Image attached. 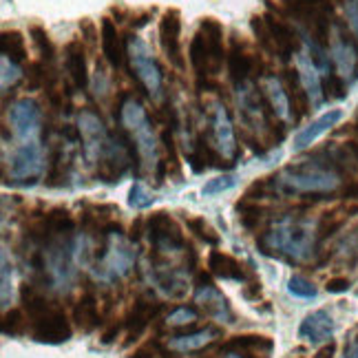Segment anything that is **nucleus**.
I'll use <instances>...</instances> for the list:
<instances>
[{
	"mask_svg": "<svg viewBox=\"0 0 358 358\" xmlns=\"http://www.w3.org/2000/svg\"><path fill=\"white\" fill-rule=\"evenodd\" d=\"M228 358H241L239 354H228Z\"/></svg>",
	"mask_w": 358,
	"mask_h": 358,
	"instance_id": "obj_57",
	"label": "nucleus"
},
{
	"mask_svg": "<svg viewBox=\"0 0 358 358\" xmlns=\"http://www.w3.org/2000/svg\"><path fill=\"white\" fill-rule=\"evenodd\" d=\"M182 16H179L177 9L164 11V16L159 18V45L166 60L177 69V71H184L186 60L182 53Z\"/></svg>",
	"mask_w": 358,
	"mask_h": 358,
	"instance_id": "obj_8",
	"label": "nucleus"
},
{
	"mask_svg": "<svg viewBox=\"0 0 358 358\" xmlns=\"http://www.w3.org/2000/svg\"><path fill=\"white\" fill-rule=\"evenodd\" d=\"M341 197L348 201H358V182H348L341 190Z\"/></svg>",
	"mask_w": 358,
	"mask_h": 358,
	"instance_id": "obj_51",
	"label": "nucleus"
},
{
	"mask_svg": "<svg viewBox=\"0 0 358 358\" xmlns=\"http://www.w3.org/2000/svg\"><path fill=\"white\" fill-rule=\"evenodd\" d=\"M345 219H348V210L323 213V217L319 219V224H316V243H323L329 237H334L336 232L343 228V224H345Z\"/></svg>",
	"mask_w": 358,
	"mask_h": 358,
	"instance_id": "obj_33",
	"label": "nucleus"
},
{
	"mask_svg": "<svg viewBox=\"0 0 358 358\" xmlns=\"http://www.w3.org/2000/svg\"><path fill=\"white\" fill-rule=\"evenodd\" d=\"M343 117V111H338V108H332V111H327L325 115H321L319 120H314L312 124H308L306 129H301L294 137V150H303V148H308L312 142H316L319 137L329 131L332 127H336L338 120Z\"/></svg>",
	"mask_w": 358,
	"mask_h": 358,
	"instance_id": "obj_21",
	"label": "nucleus"
},
{
	"mask_svg": "<svg viewBox=\"0 0 358 358\" xmlns=\"http://www.w3.org/2000/svg\"><path fill=\"white\" fill-rule=\"evenodd\" d=\"M80 133H82V137H85V146H87L89 157H98L100 150L106 144L104 129H102V122L98 120V115L82 113L80 115Z\"/></svg>",
	"mask_w": 358,
	"mask_h": 358,
	"instance_id": "obj_26",
	"label": "nucleus"
},
{
	"mask_svg": "<svg viewBox=\"0 0 358 358\" xmlns=\"http://www.w3.org/2000/svg\"><path fill=\"white\" fill-rule=\"evenodd\" d=\"M299 76H301V82L303 87L308 89L310 98H312V106H316L321 102V93H323V80L319 78V73H316V64L306 58V56H299Z\"/></svg>",
	"mask_w": 358,
	"mask_h": 358,
	"instance_id": "obj_28",
	"label": "nucleus"
},
{
	"mask_svg": "<svg viewBox=\"0 0 358 358\" xmlns=\"http://www.w3.org/2000/svg\"><path fill=\"white\" fill-rule=\"evenodd\" d=\"M184 222H186V226H188V230L192 232L195 237H199L201 241H206V243H210V245H217L219 243V235L215 232V228L206 222L203 217H184Z\"/></svg>",
	"mask_w": 358,
	"mask_h": 358,
	"instance_id": "obj_39",
	"label": "nucleus"
},
{
	"mask_svg": "<svg viewBox=\"0 0 358 358\" xmlns=\"http://www.w3.org/2000/svg\"><path fill=\"white\" fill-rule=\"evenodd\" d=\"M299 336L306 338L312 345H321V343H327L334 336V319L327 310H316L312 314H308L303 319L301 327H299Z\"/></svg>",
	"mask_w": 358,
	"mask_h": 358,
	"instance_id": "obj_17",
	"label": "nucleus"
},
{
	"mask_svg": "<svg viewBox=\"0 0 358 358\" xmlns=\"http://www.w3.org/2000/svg\"><path fill=\"white\" fill-rule=\"evenodd\" d=\"M287 290L294 296H301V299H314L316 296V285L312 281H308L306 277H292L290 283H287Z\"/></svg>",
	"mask_w": 358,
	"mask_h": 358,
	"instance_id": "obj_42",
	"label": "nucleus"
},
{
	"mask_svg": "<svg viewBox=\"0 0 358 358\" xmlns=\"http://www.w3.org/2000/svg\"><path fill=\"white\" fill-rule=\"evenodd\" d=\"M120 120L122 124L127 127V131L133 135V140L137 144V153L144 155L148 159V164H153L150 159H155V135L148 127V120L146 113L140 102L129 100L122 104V111H120Z\"/></svg>",
	"mask_w": 358,
	"mask_h": 358,
	"instance_id": "obj_5",
	"label": "nucleus"
},
{
	"mask_svg": "<svg viewBox=\"0 0 358 358\" xmlns=\"http://www.w3.org/2000/svg\"><path fill=\"white\" fill-rule=\"evenodd\" d=\"M188 164L195 173H203L206 169L219 166V157L215 155L210 144H206L203 137H199V140L195 142V146H192V153L188 155Z\"/></svg>",
	"mask_w": 358,
	"mask_h": 358,
	"instance_id": "obj_31",
	"label": "nucleus"
},
{
	"mask_svg": "<svg viewBox=\"0 0 358 358\" xmlns=\"http://www.w3.org/2000/svg\"><path fill=\"white\" fill-rule=\"evenodd\" d=\"M281 5L306 27L316 45L325 47L329 43V18L334 16L332 0H281Z\"/></svg>",
	"mask_w": 358,
	"mask_h": 358,
	"instance_id": "obj_2",
	"label": "nucleus"
},
{
	"mask_svg": "<svg viewBox=\"0 0 358 358\" xmlns=\"http://www.w3.org/2000/svg\"><path fill=\"white\" fill-rule=\"evenodd\" d=\"M40 169H43V150L38 142H22L20 148L11 155V175L20 184L34 186Z\"/></svg>",
	"mask_w": 358,
	"mask_h": 358,
	"instance_id": "obj_11",
	"label": "nucleus"
},
{
	"mask_svg": "<svg viewBox=\"0 0 358 358\" xmlns=\"http://www.w3.org/2000/svg\"><path fill=\"white\" fill-rule=\"evenodd\" d=\"M20 69H18V64L16 62H11L9 58H5L3 56V93L7 95V91H9V82L11 85H16V82L20 80Z\"/></svg>",
	"mask_w": 358,
	"mask_h": 358,
	"instance_id": "obj_45",
	"label": "nucleus"
},
{
	"mask_svg": "<svg viewBox=\"0 0 358 358\" xmlns=\"http://www.w3.org/2000/svg\"><path fill=\"white\" fill-rule=\"evenodd\" d=\"M226 64H228V73L232 78L235 85H245L248 78H250L257 66L264 69L261 64V56L257 58V53H250L243 43H239V38H230V45H228V53H226Z\"/></svg>",
	"mask_w": 358,
	"mask_h": 358,
	"instance_id": "obj_12",
	"label": "nucleus"
},
{
	"mask_svg": "<svg viewBox=\"0 0 358 358\" xmlns=\"http://www.w3.org/2000/svg\"><path fill=\"white\" fill-rule=\"evenodd\" d=\"M0 49H3V56L9 58L11 62H24L27 60V45H24V36L16 29L11 31H3V38H0Z\"/></svg>",
	"mask_w": 358,
	"mask_h": 358,
	"instance_id": "obj_32",
	"label": "nucleus"
},
{
	"mask_svg": "<svg viewBox=\"0 0 358 358\" xmlns=\"http://www.w3.org/2000/svg\"><path fill=\"white\" fill-rule=\"evenodd\" d=\"M29 325H31L34 341L47 343V345H58V343L69 341L73 334L71 323H69L64 310L58 306H51L45 314H40L38 319L29 321Z\"/></svg>",
	"mask_w": 358,
	"mask_h": 358,
	"instance_id": "obj_6",
	"label": "nucleus"
},
{
	"mask_svg": "<svg viewBox=\"0 0 358 358\" xmlns=\"http://www.w3.org/2000/svg\"><path fill=\"white\" fill-rule=\"evenodd\" d=\"M100 45H102V53L108 60V64L113 69H122L127 51H124V43L117 31V24L111 18H102L100 22Z\"/></svg>",
	"mask_w": 358,
	"mask_h": 358,
	"instance_id": "obj_20",
	"label": "nucleus"
},
{
	"mask_svg": "<svg viewBox=\"0 0 358 358\" xmlns=\"http://www.w3.org/2000/svg\"><path fill=\"white\" fill-rule=\"evenodd\" d=\"M350 287H352V283H350L348 277H334V279H329L325 283V290L329 294H343V292H348Z\"/></svg>",
	"mask_w": 358,
	"mask_h": 358,
	"instance_id": "obj_49",
	"label": "nucleus"
},
{
	"mask_svg": "<svg viewBox=\"0 0 358 358\" xmlns=\"http://www.w3.org/2000/svg\"><path fill=\"white\" fill-rule=\"evenodd\" d=\"M334 356V345H332V343H329V345H325L319 354H316L314 358H332Z\"/></svg>",
	"mask_w": 358,
	"mask_h": 358,
	"instance_id": "obj_55",
	"label": "nucleus"
},
{
	"mask_svg": "<svg viewBox=\"0 0 358 358\" xmlns=\"http://www.w3.org/2000/svg\"><path fill=\"white\" fill-rule=\"evenodd\" d=\"M213 285V274L206 272V270H199L197 272V287H208Z\"/></svg>",
	"mask_w": 358,
	"mask_h": 358,
	"instance_id": "obj_54",
	"label": "nucleus"
},
{
	"mask_svg": "<svg viewBox=\"0 0 358 358\" xmlns=\"http://www.w3.org/2000/svg\"><path fill=\"white\" fill-rule=\"evenodd\" d=\"M235 210L239 213V222L245 230H255L261 219L266 217V208L264 206H259V201H252L248 197H241L237 203H235Z\"/></svg>",
	"mask_w": 358,
	"mask_h": 358,
	"instance_id": "obj_34",
	"label": "nucleus"
},
{
	"mask_svg": "<svg viewBox=\"0 0 358 358\" xmlns=\"http://www.w3.org/2000/svg\"><path fill=\"white\" fill-rule=\"evenodd\" d=\"M222 336V329L217 327H203L197 329V332H190V334H177L171 336L169 341V348L179 352V354H188V352H197L206 345H210L215 338Z\"/></svg>",
	"mask_w": 358,
	"mask_h": 358,
	"instance_id": "obj_22",
	"label": "nucleus"
},
{
	"mask_svg": "<svg viewBox=\"0 0 358 358\" xmlns=\"http://www.w3.org/2000/svg\"><path fill=\"white\" fill-rule=\"evenodd\" d=\"M213 131H215V142H217L219 153L232 164L239 157V146L235 140V129H232L230 115L224 104L213 106Z\"/></svg>",
	"mask_w": 358,
	"mask_h": 358,
	"instance_id": "obj_14",
	"label": "nucleus"
},
{
	"mask_svg": "<svg viewBox=\"0 0 358 358\" xmlns=\"http://www.w3.org/2000/svg\"><path fill=\"white\" fill-rule=\"evenodd\" d=\"M199 31L203 36L206 49H208V73L217 76L222 71L226 53H228V49H224V27L215 18H201Z\"/></svg>",
	"mask_w": 358,
	"mask_h": 358,
	"instance_id": "obj_13",
	"label": "nucleus"
},
{
	"mask_svg": "<svg viewBox=\"0 0 358 358\" xmlns=\"http://www.w3.org/2000/svg\"><path fill=\"white\" fill-rule=\"evenodd\" d=\"M232 186H235V177L232 175H226V177H217V179H210L208 184L203 186V195H219V192L224 190H230Z\"/></svg>",
	"mask_w": 358,
	"mask_h": 358,
	"instance_id": "obj_46",
	"label": "nucleus"
},
{
	"mask_svg": "<svg viewBox=\"0 0 358 358\" xmlns=\"http://www.w3.org/2000/svg\"><path fill=\"white\" fill-rule=\"evenodd\" d=\"M64 64H66V73L71 78L76 89H87L89 85V71H87V51L85 43L78 38L69 40L64 47Z\"/></svg>",
	"mask_w": 358,
	"mask_h": 358,
	"instance_id": "obj_18",
	"label": "nucleus"
},
{
	"mask_svg": "<svg viewBox=\"0 0 358 358\" xmlns=\"http://www.w3.org/2000/svg\"><path fill=\"white\" fill-rule=\"evenodd\" d=\"M281 82H283V89L287 93V102H290L292 120L294 122H301L303 117H306L312 111V98H310V93H308L306 87H303L299 71H292V69L283 71Z\"/></svg>",
	"mask_w": 358,
	"mask_h": 358,
	"instance_id": "obj_15",
	"label": "nucleus"
},
{
	"mask_svg": "<svg viewBox=\"0 0 358 358\" xmlns=\"http://www.w3.org/2000/svg\"><path fill=\"white\" fill-rule=\"evenodd\" d=\"M9 122L20 142H36L40 131V106L31 98H20L9 108Z\"/></svg>",
	"mask_w": 358,
	"mask_h": 358,
	"instance_id": "obj_10",
	"label": "nucleus"
},
{
	"mask_svg": "<svg viewBox=\"0 0 358 358\" xmlns=\"http://www.w3.org/2000/svg\"><path fill=\"white\" fill-rule=\"evenodd\" d=\"M345 358H358V332H352L345 343Z\"/></svg>",
	"mask_w": 358,
	"mask_h": 358,
	"instance_id": "obj_52",
	"label": "nucleus"
},
{
	"mask_svg": "<svg viewBox=\"0 0 358 358\" xmlns=\"http://www.w3.org/2000/svg\"><path fill=\"white\" fill-rule=\"evenodd\" d=\"M264 91H266V100L272 108V113L279 120H287L292 115L290 111V102H287V93L283 89L281 78H266L264 80Z\"/></svg>",
	"mask_w": 358,
	"mask_h": 358,
	"instance_id": "obj_27",
	"label": "nucleus"
},
{
	"mask_svg": "<svg viewBox=\"0 0 358 358\" xmlns=\"http://www.w3.org/2000/svg\"><path fill=\"white\" fill-rule=\"evenodd\" d=\"M162 312V303H157L153 296H137L133 308L129 310V314L124 316V327H127V341H124V348L133 345V343L140 338L146 327L153 323L155 316Z\"/></svg>",
	"mask_w": 358,
	"mask_h": 358,
	"instance_id": "obj_9",
	"label": "nucleus"
},
{
	"mask_svg": "<svg viewBox=\"0 0 358 358\" xmlns=\"http://www.w3.org/2000/svg\"><path fill=\"white\" fill-rule=\"evenodd\" d=\"M354 131H356V133H358V122H356V124H354Z\"/></svg>",
	"mask_w": 358,
	"mask_h": 358,
	"instance_id": "obj_58",
	"label": "nucleus"
},
{
	"mask_svg": "<svg viewBox=\"0 0 358 358\" xmlns=\"http://www.w3.org/2000/svg\"><path fill=\"white\" fill-rule=\"evenodd\" d=\"M24 310H7L5 316H3V334L5 336H20L27 327V319H24Z\"/></svg>",
	"mask_w": 358,
	"mask_h": 358,
	"instance_id": "obj_40",
	"label": "nucleus"
},
{
	"mask_svg": "<svg viewBox=\"0 0 358 358\" xmlns=\"http://www.w3.org/2000/svg\"><path fill=\"white\" fill-rule=\"evenodd\" d=\"M208 270L213 277L217 279H226V281H239L245 283L250 277L252 270H245L241 266V261H237L232 255H226L222 250H210L208 255Z\"/></svg>",
	"mask_w": 358,
	"mask_h": 358,
	"instance_id": "obj_19",
	"label": "nucleus"
},
{
	"mask_svg": "<svg viewBox=\"0 0 358 358\" xmlns=\"http://www.w3.org/2000/svg\"><path fill=\"white\" fill-rule=\"evenodd\" d=\"M197 321V310L195 308H188V306H184V308H177L175 312H171L169 314V319H166V323L169 325H188V323H195Z\"/></svg>",
	"mask_w": 358,
	"mask_h": 358,
	"instance_id": "obj_44",
	"label": "nucleus"
},
{
	"mask_svg": "<svg viewBox=\"0 0 358 358\" xmlns=\"http://www.w3.org/2000/svg\"><path fill=\"white\" fill-rule=\"evenodd\" d=\"M162 354V348H159V341L157 338H150L148 343H144V345L137 348L129 358H155Z\"/></svg>",
	"mask_w": 358,
	"mask_h": 358,
	"instance_id": "obj_48",
	"label": "nucleus"
},
{
	"mask_svg": "<svg viewBox=\"0 0 358 358\" xmlns=\"http://www.w3.org/2000/svg\"><path fill=\"white\" fill-rule=\"evenodd\" d=\"M20 303H22V310L27 314V321L38 319L40 314H45L51 308V303L40 294L36 290V285H31V283H24L20 287Z\"/></svg>",
	"mask_w": 358,
	"mask_h": 358,
	"instance_id": "obj_29",
	"label": "nucleus"
},
{
	"mask_svg": "<svg viewBox=\"0 0 358 358\" xmlns=\"http://www.w3.org/2000/svg\"><path fill=\"white\" fill-rule=\"evenodd\" d=\"M188 60H190V66L192 71L197 73V78H208V49H206V43H203V36L201 31H197L190 40V47H188Z\"/></svg>",
	"mask_w": 358,
	"mask_h": 358,
	"instance_id": "obj_30",
	"label": "nucleus"
},
{
	"mask_svg": "<svg viewBox=\"0 0 358 358\" xmlns=\"http://www.w3.org/2000/svg\"><path fill=\"white\" fill-rule=\"evenodd\" d=\"M142 228H144V219H142V217H137L135 222H133V226H131V232H129V239H131L133 243L140 241V237H142Z\"/></svg>",
	"mask_w": 358,
	"mask_h": 358,
	"instance_id": "obj_53",
	"label": "nucleus"
},
{
	"mask_svg": "<svg viewBox=\"0 0 358 358\" xmlns=\"http://www.w3.org/2000/svg\"><path fill=\"white\" fill-rule=\"evenodd\" d=\"M127 56H129L133 73L144 85V89L150 95H157L162 91V71L155 62V56H153V51H150V47L146 43H142V38L131 36L127 40Z\"/></svg>",
	"mask_w": 358,
	"mask_h": 358,
	"instance_id": "obj_4",
	"label": "nucleus"
},
{
	"mask_svg": "<svg viewBox=\"0 0 358 358\" xmlns=\"http://www.w3.org/2000/svg\"><path fill=\"white\" fill-rule=\"evenodd\" d=\"M146 232H148L150 245L159 252H173V250H177V248L186 245L182 228L177 226V222L166 210H157L148 217Z\"/></svg>",
	"mask_w": 358,
	"mask_h": 358,
	"instance_id": "obj_7",
	"label": "nucleus"
},
{
	"mask_svg": "<svg viewBox=\"0 0 358 358\" xmlns=\"http://www.w3.org/2000/svg\"><path fill=\"white\" fill-rule=\"evenodd\" d=\"M279 179V188L287 195H308L314 199H325L329 190L338 186L336 164L323 166V164H296L287 166Z\"/></svg>",
	"mask_w": 358,
	"mask_h": 358,
	"instance_id": "obj_1",
	"label": "nucleus"
},
{
	"mask_svg": "<svg viewBox=\"0 0 358 358\" xmlns=\"http://www.w3.org/2000/svg\"><path fill=\"white\" fill-rule=\"evenodd\" d=\"M250 27H252V34L257 38V43L261 45V49H266L268 53H272V56H277V45H274V38H272L266 16H252Z\"/></svg>",
	"mask_w": 358,
	"mask_h": 358,
	"instance_id": "obj_38",
	"label": "nucleus"
},
{
	"mask_svg": "<svg viewBox=\"0 0 358 358\" xmlns=\"http://www.w3.org/2000/svg\"><path fill=\"white\" fill-rule=\"evenodd\" d=\"M133 266V255L127 245L122 248H111V252L104 259V270L106 277H120V274L129 272V268Z\"/></svg>",
	"mask_w": 358,
	"mask_h": 358,
	"instance_id": "obj_36",
	"label": "nucleus"
},
{
	"mask_svg": "<svg viewBox=\"0 0 358 358\" xmlns=\"http://www.w3.org/2000/svg\"><path fill=\"white\" fill-rule=\"evenodd\" d=\"M80 31H82V43L89 45V47H95L98 45V40H100V29L95 27L93 20H82L80 22Z\"/></svg>",
	"mask_w": 358,
	"mask_h": 358,
	"instance_id": "obj_47",
	"label": "nucleus"
},
{
	"mask_svg": "<svg viewBox=\"0 0 358 358\" xmlns=\"http://www.w3.org/2000/svg\"><path fill=\"white\" fill-rule=\"evenodd\" d=\"M197 303L201 308H206V312H208L210 316H215L217 321H228V323H235L232 319V312H230V306L226 296L215 290V285H208V287H199L197 290Z\"/></svg>",
	"mask_w": 358,
	"mask_h": 358,
	"instance_id": "obj_25",
	"label": "nucleus"
},
{
	"mask_svg": "<svg viewBox=\"0 0 358 358\" xmlns=\"http://www.w3.org/2000/svg\"><path fill=\"white\" fill-rule=\"evenodd\" d=\"M129 203H131V208L142 210V208H148V206L153 203V197L148 195L140 182H135L129 190Z\"/></svg>",
	"mask_w": 358,
	"mask_h": 358,
	"instance_id": "obj_43",
	"label": "nucleus"
},
{
	"mask_svg": "<svg viewBox=\"0 0 358 358\" xmlns=\"http://www.w3.org/2000/svg\"><path fill=\"white\" fill-rule=\"evenodd\" d=\"M73 321L76 325L82 329L85 334L93 332L95 327H98L102 321H100V306H98V296L91 294V292H85L73 308Z\"/></svg>",
	"mask_w": 358,
	"mask_h": 358,
	"instance_id": "obj_24",
	"label": "nucleus"
},
{
	"mask_svg": "<svg viewBox=\"0 0 358 358\" xmlns=\"http://www.w3.org/2000/svg\"><path fill=\"white\" fill-rule=\"evenodd\" d=\"M47 179L45 184L49 188H60L64 186L66 182V173H64V150L60 146H53L51 153H49V159H47Z\"/></svg>",
	"mask_w": 358,
	"mask_h": 358,
	"instance_id": "obj_35",
	"label": "nucleus"
},
{
	"mask_svg": "<svg viewBox=\"0 0 358 358\" xmlns=\"http://www.w3.org/2000/svg\"><path fill=\"white\" fill-rule=\"evenodd\" d=\"M124 327V321L120 323V321H115V323H111L108 325L104 332H102V336H100V341L104 343V345H111V343L117 338V334H120V329Z\"/></svg>",
	"mask_w": 358,
	"mask_h": 358,
	"instance_id": "obj_50",
	"label": "nucleus"
},
{
	"mask_svg": "<svg viewBox=\"0 0 358 358\" xmlns=\"http://www.w3.org/2000/svg\"><path fill=\"white\" fill-rule=\"evenodd\" d=\"M274 348L272 338L268 336H259V334H239L232 336L226 343H222V352L226 354H270Z\"/></svg>",
	"mask_w": 358,
	"mask_h": 358,
	"instance_id": "obj_23",
	"label": "nucleus"
},
{
	"mask_svg": "<svg viewBox=\"0 0 358 358\" xmlns=\"http://www.w3.org/2000/svg\"><path fill=\"white\" fill-rule=\"evenodd\" d=\"M323 93L327 100H343L348 95V82L338 73H327L323 78Z\"/></svg>",
	"mask_w": 358,
	"mask_h": 358,
	"instance_id": "obj_41",
	"label": "nucleus"
},
{
	"mask_svg": "<svg viewBox=\"0 0 358 358\" xmlns=\"http://www.w3.org/2000/svg\"><path fill=\"white\" fill-rule=\"evenodd\" d=\"M261 241H270L272 248H277L281 255H290L296 261L310 257L316 232H310L306 224H285L279 230H272L261 237Z\"/></svg>",
	"mask_w": 358,
	"mask_h": 358,
	"instance_id": "obj_3",
	"label": "nucleus"
},
{
	"mask_svg": "<svg viewBox=\"0 0 358 358\" xmlns=\"http://www.w3.org/2000/svg\"><path fill=\"white\" fill-rule=\"evenodd\" d=\"M345 148H348V153L354 157V162L358 164V142H348V146H345Z\"/></svg>",
	"mask_w": 358,
	"mask_h": 358,
	"instance_id": "obj_56",
	"label": "nucleus"
},
{
	"mask_svg": "<svg viewBox=\"0 0 358 358\" xmlns=\"http://www.w3.org/2000/svg\"><path fill=\"white\" fill-rule=\"evenodd\" d=\"M29 38H31V43H34V47H36V51H38L40 60H45V62H49V64H51L53 60H56V47H53V43H51V38H49L47 29H43V27L34 24L31 29H29Z\"/></svg>",
	"mask_w": 358,
	"mask_h": 358,
	"instance_id": "obj_37",
	"label": "nucleus"
},
{
	"mask_svg": "<svg viewBox=\"0 0 358 358\" xmlns=\"http://www.w3.org/2000/svg\"><path fill=\"white\" fill-rule=\"evenodd\" d=\"M266 20H268V24H270V31H272V38H274V45H277V56H279L283 62L292 60V56L299 51V36H296V31L279 16V11H270V13H266Z\"/></svg>",
	"mask_w": 358,
	"mask_h": 358,
	"instance_id": "obj_16",
	"label": "nucleus"
}]
</instances>
